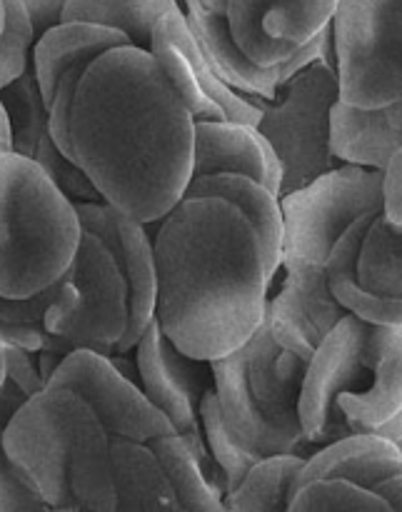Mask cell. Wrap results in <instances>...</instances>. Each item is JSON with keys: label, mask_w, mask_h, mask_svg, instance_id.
I'll return each instance as SVG.
<instances>
[{"label": "cell", "mask_w": 402, "mask_h": 512, "mask_svg": "<svg viewBox=\"0 0 402 512\" xmlns=\"http://www.w3.org/2000/svg\"><path fill=\"white\" fill-rule=\"evenodd\" d=\"M70 143L105 203L153 225L188 188L195 120L155 55L120 45L78 80Z\"/></svg>", "instance_id": "6da1fadb"}, {"label": "cell", "mask_w": 402, "mask_h": 512, "mask_svg": "<svg viewBox=\"0 0 402 512\" xmlns=\"http://www.w3.org/2000/svg\"><path fill=\"white\" fill-rule=\"evenodd\" d=\"M153 250L163 333L205 363L243 348L273 283L248 215L218 195H183L158 220Z\"/></svg>", "instance_id": "7a4b0ae2"}, {"label": "cell", "mask_w": 402, "mask_h": 512, "mask_svg": "<svg viewBox=\"0 0 402 512\" xmlns=\"http://www.w3.org/2000/svg\"><path fill=\"white\" fill-rule=\"evenodd\" d=\"M3 445L50 510L115 512L110 435L75 390L48 385L30 395L3 430Z\"/></svg>", "instance_id": "3957f363"}, {"label": "cell", "mask_w": 402, "mask_h": 512, "mask_svg": "<svg viewBox=\"0 0 402 512\" xmlns=\"http://www.w3.org/2000/svg\"><path fill=\"white\" fill-rule=\"evenodd\" d=\"M83 225L75 203L33 158L0 153V295L30 298L63 278Z\"/></svg>", "instance_id": "277c9868"}, {"label": "cell", "mask_w": 402, "mask_h": 512, "mask_svg": "<svg viewBox=\"0 0 402 512\" xmlns=\"http://www.w3.org/2000/svg\"><path fill=\"white\" fill-rule=\"evenodd\" d=\"M248 100L263 110L258 130L283 163L280 195L293 193L343 165L330 148V113L340 100V83L338 70L328 63L318 58L305 65L280 85L273 100Z\"/></svg>", "instance_id": "5b68a950"}, {"label": "cell", "mask_w": 402, "mask_h": 512, "mask_svg": "<svg viewBox=\"0 0 402 512\" xmlns=\"http://www.w3.org/2000/svg\"><path fill=\"white\" fill-rule=\"evenodd\" d=\"M43 323L73 348L115 355L130 323L128 283L98 235L83 230L73 263L55 283Z\"/></svg>", "instance_id": "8992f818"}, {"label": "cell", "mask_w": 402, "mask_h": 512, "mask_svg": "<svg viewBox=\"0 0 402 512\" xmlns=\"http://www.w3.org/2000/svg\"><path fill=\"white\" fill-rule=\"evenodd\" d=\"M340 100L383 108L402 100V0H338L333 20Z\"/></svg>", "instance_id": "52a82bcc"}, {"label": "cell", "mask_w": 402, "mask_h": 512, "mask_svg": "<svg viewBox=\"0 0 402 512\" xmlns=\"http://www.w3.org/2000/svg\"><path fill=\"white\" fill-rule=\"evenodd\" d=\"M283 250L325 265L340 235L358 218L383 210V170L343 163L303 188L280 195Z\"/></svg>", "instance_id": "ba28073f"}, {"label": "cell", "mask_w": 402, "mask_h": 512, "mask_svg": "<svg viewBox=\"0 0 402 512\" xmlns=\"http://www.w3.org/2000/svg\"><path fill=\"white\" fill-rule=\"evenodd\" d=\"M373 323L348 313L320 340L308 360L298 415L310 443L325 445L350 435L340 408L360 398L373 383Z\"/></svg>", "instance_id": "9c48e42d"}, {"label": "cell", "mask_w": 402, "mask_h": 512, "mask_svg": "<svg viewBox=\"0 0 402 512\" xmlns=\"http://www.w3.org/2000/svg\"><path fill=\"white\" fill-rule=\"evenodd\" d=\"M50 388H70L83 395L85 403L95 410L108 435L148 443L158 435L175 433L173 423L153 405L145 390L125 378L110 355L88 348H73L58 365Z\"/></svg>", "instance_id": "30bf717a"}, {"label": "cell", "mask_w": 402, "mask_h": 512, "mask_svg": "<svg viewBox=\"0 0 402 512\" xmlns=\"http://www.w3.org/2000/svg\"><path fill=\"white\" fill-rule=\"evenodd\" d=\"M150 53L163 65L165 75L183 103L188 105L193 120H235V123L258 125L263 110L250 103L245 95L235 93L228 83L215 75L205 60L183 8H173L160 15L150 35Z\"/></svg>", "instance_id": "8fae6325"}, {"label": "cell", "mask_w": 402, "mask_h": 512, "mask_svg": "<svg viewBox=\"0 0 402 512\" xmlns=\"http://www.w3.org/2000/svg\"><path fill=\"white\" fill-rule=\"evenodd\" d=\"M83 230L98 235L115 263L123 270L128 283V333L118 343L115 355H125L138 345L140 335L155 318V298H158V273H155L153 238L148 235V225L123 213L115 205L98 200V203H75Z\"/></svg>", "instance_id": "7c38bea8"}, {"label": "cell", "mask_w": 402, "mask_h": 512, "mask_svg": "<svg viewBox=\"0 0 402 512\" xmlns=\"http://www.w3.org/2000/svg\"><path fill=\"white\" fill-rule=\"evenodd\" d=\"M338 0H225V20L250 60L278 65L333 20Z\"/></svg>", "instance_id": "4fadbf2b"}, {"label": "cell", "mask_w": 402, "mask_h": 512, "mask_svg": "<svg viewBox=\"0 0 402 512\" xmlns=\"http://www.w3.org/2000/svg\"><path fill=\"white\" fill-rule=\"evenodd\" d=\"M178 3L210 68L215 70V75L223 83H228L235 93L245 95V98L273 100L280 85L293 78L305 65L318 60L320 50H323L325 28L283 63L270 65V68L268 65H258L233 40L225 15L210 10L203 0H178Z\"/></svg>", "instance_id": "5bb4252c"}, {"label": "cell", "mask_w": 402, "mask_h": 512, "mask_svg": "<svg viewBox=\"0 0 402 512\" xmlns=\"http://www.w3.org/2000/svg\"><path fill=\"white\" fill-rule=\"evenodd\" d=\"M140 388L145 390L155 408L173 423L175 433L185 435L200 428V400L213 385V375L203 373L205 360L183 353L158 320H150L145 333L135 345Z\"/></svg>", "instance_id": "9a60e30c"}, {"label": "cell", "mask_w": 402, "mask_h": 512, "mask_svg": "<svg viewBox=\"0 0 402 512\" xmlns=\"http://www.w3.org/2000/svg\"><path fill=\"white\" fill-rule=\"evenodd\" d=\"M210 375H213V388L218 393L223 420L235 438L248 445L260 458L278 453H295L310 458L320 445L310 443L300 430L280 428L270 423L253 400L245 378V350L238 348L223 358L210 360Z\"/></svg>", "instance_id": "2e32d148"}, {"label": "cell", "mask_w": 402, "mask_h": 512, "mask_svg": "<svg viewBox=\"0 0 402 512\" xmlns=\"http://www.w3.org/2000/svg\"><path fill=\"white\" fill-rule=\"evenodd\" d=\"M215 173L250 175L280 195L283 163L258 125L235 123V120H195L190 178Z\"/></svg>", "instance_id": "e0dca14e"}, {"label": "cell", "mask_w": 402, "mask_h": 512, "mask_svg": "<svg viewBox=\"0 0 402 512\" xmlns=\"http://www.w3.org/2000/svg\"><path fill=\"white\" fill-rule=\"evenodd\" d=\"M243 350L248 388L265 418L280 428L303 433L298 403L308 360L278 345V340L270 333L268 320L260 323Z\"/></svg>", "instance_id": "ac0fdd59"}, {"label": "cell", "mask_w": 402, "mask_h": 512, "mask_svg": "<svg viewBox=\"0 0 402 512\" xmlns=\"http://www.w3.org/2000/svg\"><path fill=\"white\" fill-rule=\"evenodd\" d=\"M402 473V450L395 440L378 433H350L325 443L305 460L295 488L308 480L343 478L373 490L390 475ZM295 493V490H293Z\"/></svg>", "instance_id": "d6986e66"}, {"label": "cell", "mask_w": 402, "mask_h": 512, "mask_svg": "<svg viewBox=\"0 0 402 512\" xmlns=\"http://www.w3.org/2000/svg\"><path fill=\"white\" fill-rule=\"evenodd\" d=\"M402 145V100L383 108H353L338 103L330 113V148L343 163L385 170Z\"/></svg>", "instance_id": "ffe728a7"}, {"label": "cell", "mask_w": 402, "mask_h": 512, "mask_svg": "<svg viewBox=\"0 0 402 512\" xmlns=\"http://www.w3.org/2000/svg\"><path fill=\"white\" fill-rule=\"evenodd\" d=\"M373 383L340 408L350 433H378L402 413V328L373 325Z\"/></svg>", "instance_id": "44dd1931"}, {"label": "cell", "mask_w": 402, "mask_h": 512, "mask_svg": "<svg viewBox=\"0 0 402 512\" xmlns=\"http://www.w3.org/2000/svg\"><path fill=\"white\" fill-rule=\"evenodd\" d=\"M183 195H218V198L230 200L238 205L253 228L258 230L260 243H263L265 270L270 280L278 275L283 265V210H280V198L273 190L265 188L260 180L250 178L243 173H215L190 178L188 188Z\"/></svg>", "instance_id": "7402d4cb"}, {"label": "cell", "mask_w": 402, "mask_h": 512, "mask_svg": "<svg viewBox=\"0 0 402 512\" xmlns=\"http://www.w3.org/2000/svg\"><path fill=\"white\" fill-rule=\"evenodd\" d=\"M133 45L125 33L105 25L83 23V20H63L35 38L33 70L43 90L45 105H50L60 75L83 58H98L105 50Z\"/></svg>", "instance_id": "603a6c76"}, {"label": "cell", "mask_w": 402, "mask_h": 512, "mask_svg": "<svg viewBox=\"0 0 402 512\" xmlns=\"http://www.w3.org/2000/svg\"><path fill=\"white\" fill-rule=\"evenodd\" d=\"M110 470H113L115 512L180 510L163 465L148 443L110 435Z\"/></svg>", "instance_id": "cb8c5ba5"}, {"label": "cell", "mask_w": 402, "mask_h": 512, "mask_svg": "<svg viewBox=\"0 0 402 512\" xmlns=\"http://www.w3.org/2000/svg\"><path fill=\"white\" fill-rule=\"evenodd\" d=\"M375 213H380V210H373V213L358 218L340 235V240L325 258V270H328L330 290L348 313L358 315V318L368 320L373 325H398V328H402V300L370 293V290L360 288L358 278H355L360 243H363V235Z\"/></svg>", "instance_id": "d4e9b609"}, {"label": "cell", "mask_w": 402, "mask_h": 512, "mask_svg": "<svg viewBox=\"0 0 402 512\" xmlns=\"http://www.w3.org/2000/svg\"><path fill=\"white\" fill-rule=\"evenodd\" d=\"M303 455L278 453L260 458L243 483L225 498V510L233 512H288L295 480L305 465Z\"/></svg>", "instance_id": "484cf974"}, {"label": "cell", "mask_w": 402, "mask_h": 512, "mask_svg": "<svg viewBox=\"0 0 402 512\" xmlns=\"http://www.w3.org/2000/svg\"><path fill=\"white\" fill-rule=\"evenodd\" d=\"M355 278L360 288L402 300V225L380 213L373 215L360 243Z\"/></svg>", "instance_id": "4316f807"}, {"label": "cell", "mask_w": 402, "mask_h": 512, "mask_svg": "<svg viewBox=\"0 0 402 512\" xmlns=\"http://www.w3.org/2000/svg\"><path fill=\"white\" fill-rule=\"evenodd\" d=\"M173 8H180L178 0H68L63 20L115 28L128 35L130 43L148 50L155 20Z\"/></svg>", "instance_id": "83f0119b"}, {"label": "cell", "mask_w": 402, "mask_h": 512, "mask_svg": "<svg viewBox=\"0 0 402 512\" xmlns=\"http://www.w3.org/2000/svg\"><path fill=\"white\" fill-rule=\"evenodd\" d=\"M148 445L158 455L160 465H163V473L168 478L170 488H173L175 498H178L180 510H225V503L210 490L203 468L195 460V455L190 453L185 440L180 438V433L158 435V438H150Z\"/></svg>", "instance_id": "f1b7e54d"}, {"label": "cell", "mask_w": 402, "mask_h": 512, "mask_svg": "<svg viewBox=\"0 0 402 512\" xmlns=\"http://www.w3.org/2000/svg\"><path fill=\"white\" fill-rule=\"evenodd\" d=\"M0 103L8 115L13 150L25 158H33L40 140L50 133L48 105L43 100V90L35 78L33 65L13 83L0 88Z\"/></svg>", "instance_id": "f546056e"}, {"label": "cell", "mask_w": 402, "mask_h": 512, "mask_svg": "<svg viewBox=\"0 0 402 512\" xmlns=\"http://www.w3.org/2000/svg\"><path fill=\"white\" fill-rule=\"evenodd\" d=\"M55 285L30 295V298H5L0 295V338L3 343L20 345L25 350H55V353H70L73 345L45 328V308L53 300Z\"/></svg>", "instance_id": "4dcf8cb0"}, {"label": "cell", "mask_w": 402, "mask_h": 512, "mask_svg": "<svg viewBox=\"0 0 402 512\" xmlns=\"http://www.w3.org/2000/svg\"><path fill=\"white\" fill-rule=\"evenodd\" d=\"M198 415H200V430H203L205 435V443H208V450L210 455H213V460L225 473V480H228V495H230L240 483H243L248 470L260 460V455L253 453L248 445L240 443V440L233 435V430L225 425L218 393H215L213 385L205 390L203 400H200Z\"/></svg>", "instance_id": "1f68e13d"}, {"label": "cell", "mask_w": 402, "mask_h": 512, "mask_svg": "<svg viewBox=\"0 0 402 512\" xmlns=\"http://www.w3.org/2000/svg\"><path fill=\"white\" fill-rule=\"evenodd\" d=\"M285 268V280H290V285L298 293L300 303H303L305 313L310 315V320L315 323V328L320 330V335H328L333 330V325L340 318L348 315V310L338 303V298L330 290L328 270L325 265H315L303 260L300 255L283 250V265Z\"/></svg>", "instance_id": "d6a6232c"}, {"label": "cell", "mask_w": 402, "mask_h": 512, "mask_svg": "<svg viewBox=\"0 0 402 512\" xmlns=\"http://www.w3.org/2000/svg\"><path fill=\"white\" fill-rule=\"evenodd\" d=\"M325 510H373L393 512L375 490L355 485L343 478H318L298 485L290 498L288 512H325Z\"/></svg>", "instance_id": "836d02e7"}, {"label": "cell", "mask_w": 402, "mask_h": 512, "mask_svg": "<svg viewBox=\"0 0 402 512\" xmlns=\"http://www.w3.org/2000/svg\"><path fill=\"white\" fill-rule=\"evenodd\" d=\"M265 320H268L270 333L278 340V345H283L285 350H293V353L303 355L305 360L313 358L320 340H323L320 330L315 328L310 315L305 313L303 303H300L298 293H295V288L290 285V280H285V283L280 285L278 295H275L273 300H268Z\"/></svg>", "instance_id": "e575fe53"}, {"label": "cell", "mask_w": 402, "mask_h": 512, "mask_svg": "<svg viewBox=\"0 0 402 512\" xmlns=\"http://www.w3.org/2000/svg\"><path fill=\"white\" fill-rule=\"evenodd\" d=\"M35 28L23 0H3L0 30V88L13 83L33 65Z\"/></svg>", "instance_id": "d590c367"}, {"label": "cell", "mask_w": 402, "mask_h": 512, "mask_svg": "<svg viewBox=\"0 0 402 512\" xmlns=\"http://www.w3.org/2000/svg\"><path fill=\"white\" fill-rule=\"evenodd\" d=\"M33 160L48 173V178L53 180L73 203H98V200H103V195L98 193L93 180L85 175V170L80 168L73 158H68V155L55 145L53 135L50 133L40 140Z\"/></svg>", "instance_id": "8d00e7d4"}, {"label": "cell", "mask_w": 402, "mask_h": 512, "mask_svg": "<svg viewBox=\"0 0 402 512\" xmlns=\"http://www.w3.org/2000/svg\"><path fill=\"white\" fill-rule=\"evenodd\" d=\"M15 510H50L43 495L33 485V480L23 473V468L10 460L8 450L3 445V435H0V512H15Z\"/></svg>", "instance_id": "74e56055"}, {"label": "cell", "mask_w": 402, "mask_h": 512, "mask_svg": "<svg viewBox=\"0 0 402 512\" xmlns=\"http://www.w3.org/2000/svg\"><path fill=\"white\" fill-rule=\"evenodd\" d=\"M3 353H5V378L13 380V383L18 385L28 398L48 388V383H45L43 375H40L38 353L25 350L13 343H3Z\"/></svg>", "instance_id": "f35d334b"}, {"label": "cell", "mask_w": 402, "mask_h": 512, "mask_svg": "<svg viewBox=\"0 0 402 512\" xmlns=\"http://www.w3.org/2000/svg\"><path fill=\"white\" fill-rule=\"evenodd\" d=\"M383 215L393 225H402V145L383 170Z\"/></svg>", "instance_id": "ab89813d"}, {"label": "cell", "mask_w": 402, "mask_h": 512, "mask_svg": "<svg viewBox=\"0 0 402 512\" xmlns=\"http://www.w3.org/2000/svg\"><path fill=\"white\" fill-rule=\"evenodd\" d=\"M23 3L33 20L35 35H43L48 28L63 23V10L68 0H23Z\"/></svg>", "instance_id": "60d3db41"}, {"label": "cell", "mask_w": 402, "mask_h": 512, "mask_svg": "<svg viewBox=\"0 0 402 512\" xmlns=\"http://www.w3.org/2000/svg\"><path fill=\"white\" fill-rule=\"evenodd\" d=\"M25 400H28V395L13 380L5 378V383L0 385V435H3V430L8 428V423L13 420V415L18 413Z\"/></svg>", "instance_id": "b9f144b4"}, {"label": "cell", "mask_w": 402, "mask_h": 512, "mask_svg": "<svg viewBox=\"0 0 402 512\" xmlns=\"http://www.w3.org/2000/svg\"><path fill=\"white\" fill-rule=\"evenodd\" d=\"M373 490L390 505V510L402 512V473L390 475V478H385L383 483L375 485Z\"/></svg>", "instance_id": "7bdbcfd3"}, {"label": "cell", "mask_w": 402, "mask_h": 512, "mask_svg": "<svg viewBox=\"0 0 402 512\" xmlns=\"http://www.w3.org/2000/svg\"><path fill=\"white\" fill-rule=\"evenodd\" d=\"M68 353H55V350H40L38 353V368H40V375H43V380L48 383L50 378H53V373L58 370V365L63 363V358Z\"/></svg>", "instance_id": "ee69618b"}, {"label": "cell", "mask_w": 402, "mask_h": 512, "mask_svg": "<svg viewBox=\"0 0 402 512\" xmlns=\"http://www.w3.org/2000/svg\"><path fill=\"white\" fill-rule=\"evenodd\" d=\"M5 150H13V138H10L8 115H5L3 103H0V153H5Z\"/></svg>", "instance_id": "f6af8a7d"}, {"label": "cell", "mask_w": 402, "mask_h": 512, "mask_svg": "<svg viewBox=\"0 0 402 512\" xmlns=\"http://www.w3.org/2000/svg\"><path fill=\"white\" fill-rule=\"evenodd\" d=\"M205 5H208L210 10H215V13L225 15V0H203Z\"/></svg>", "instance_id": "bcb514c9"}, {"label": "cell", "mask_w": 402, "mask_h": 512, "mask_svg": "<svg viewBox=\"0 0 402 512\" xmlns=\"http://www.w3.org/2000/svg\"><path fill=\"white\" fill-rule=\"evenodd\" d=\"M5 383V353H3V338H0V385Z\"/></svg>", "instance_id": "7dc6e473"}, {"label": "cell", "mask_w": 402, "mask_h": 512, "mask_svg": "<svg viewBox=\"0 0 402 512\" xmlns=\"http://www.w3.org/2000/svg\"><path fill=\"white\" fill-rule=\"evenodd\" d=\"M0 30H3V0H0Z\"/></svg>", "instance_id": "c3c4849f"}, {"label": "cell", "mask_w": 402, "mask_h": 512, "mask_svg": "<svg viewBox=\"0 0 402 512\" xmlns=\"http://www.w3.org/2000/svg\"><path fill=\"white\" fill-rule=\"evenodd\" d=\"M395 443H398V445H400V450H402V435H400V438H398V440H395Z\"/></svg>", "instance_id": "681fc988"}]
</instances>
